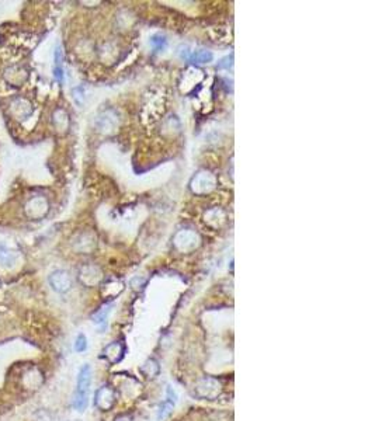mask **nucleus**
Wrapping results in <instances>:
<instances>
[{
  "mask_svg": "<svg viewBox=\"0 0 375 421\" xmlns=\"http://www.w3.org/2000/svg\"><path fill=\"white\" fill-rule=\"evenodd\" d=\"M53 75H55V79H56L59 83H63V66H62L61 47H58L56 51H55V68H53Z\"/></svg>",
  "mask_w": 375,
  "mask_h": 421,
  "instance_id": "obj_15",
  "label": "nucleus"
},
{
  "mask_svg": "<svg viewBox=\"0 0 375 421\" xmlns=\"http://www.w3.org/2000/svg\"><path fill=\"white\" fill-rule=\"evenodd\" d=\"M86 348H88V338H86V335L79 334L76 337V341H75V350L78 353H83Z\"/></svg>",
  "mask_w": 375,
  "mask_h": 421,
  "instance_id": "obj_19",
  "label": "nucleus"
},
{
  "mask_svg": "<svg viewBox=\"0 0 375 421\" xmlns=\"http://www.w3.org/2000/svg\"><path fill=\"white\" fill-rule=\"evenodd\" d=\"M16 263V253L6 247H0V266L11 267Z\"/></svg>",
  "mask_w": 375,
  "mask_h": 421,
  "instance_id": "obj_16",
  "label": "nucleus"
},
{
  "mask_svg": "<svg viewBox=\"0 0 375 421\" xmlns=\"http://www.w3.org/2000/svg\"><path fill=\"white\" fill-rule=\"evenodd\" d=\"M117 402V392L110 385H103L98 387L94 396V404L98 410L101 412H110Z\"/></svg>",
  "mask_w": 375,
  "mask_h": 421,
  "instance_id": "obj_6",
  "label": "nucleus"
},
{
  "mask_svg": "<svg viewBox=\"0 0 375 421\" xmlns=\"http://www.w3.org/2000/svg\"><path fill=\"white\" fill-rule=\"evenodd\" d=\"M214 59V53L211 51H192L190 52V56L188 59L190 62H194V63H208L211 60Z\"/></svg>",
  "mask_w": 375,
  "mask_h": 421,
  "instance_id": "obj_14",
  "label": "nucleus"
},
{
  "mask_svg": "<svg viewBox=\"0 0 375 421\" xmlns=\"http://www.w3.org/2000/svg\"><path fill=\"white\" fill-rule=\"evenodd\" d=\"M90 383H92V368L90 365H83L82 370L79 371L78 387L73 397V407L78 412H83L88 407Z\"/></svg>",
  "mask_w": 375,
  "mask_h": 421,
  "instance_id": "obj_1",
  "label": "nucleus"
},
{
  "mask_svg": "<svg viewBox=\"0 0 375 421\" xmlns=\"http://www.w3.org/2000/svg\"><path fill=\"white\" fill-rule=\"evenodd\" d=\"M52 125L58 132H66L69 128V115L62 108H56L52 112Z\"/></svg>",
  "mask_w": 375,
  "mask_h": 421,
  "instance_id": "obj_11",
  "label": "nucleus"
},
{
  "mask_svg": "<svg viewBox=\"0 0 375 421\" xmlns=\"http://www.w3.org/2000/svg\"><path fill=\"white\" fill-rule=\"evenodd\" d=\"M28 76H30V73H28L26 66L17 65V63L9 65L3 70V79L11 87H21L23 85H26Z\"/></svg>",
  "mask_w": 375,
  "mask_h": 421,
  "instance_id": "obj_5",
  "label": "nucleus"
},
{
  "mask_svg": "<svg viewBox=\"0 0 375 421\" xmlns=\"http://www.w3.org/2000/svg\"><path fill=\"white\" fill-rule=\"evenodd\" d=\"M111 310V303H107L104 306H101L100 309L97 310L96 313L93 315V322L96 325H100V323H105V320L108 318V313Z\"/></svg>",
  "mask_w": 375,
  "mask_h": 421,
  "instance_id": "obj_18",
  "label": "nucleus"
},
{
  "mask_svg": "<svg viewBox=\"0 0 375 421\" xmlns=\"http://www.w3.org/2000/svg\"><path fill=\"white\" fill-rule=\"evenodd\" d=\"M176 400H177V396H176L175 390H173L172 387H167V397H166L165 402L160 404V407H159V414H157L159 420L167 419V417L172 414L173 407H175L176 404Z\"/></svg>",
  "mask_w": 375,
  "mask_h": 421,
  "instance_id": "obj_10",
  "label": "nucleus"
},
{
  "mask_svg": "<svg viewBox=\"0 0 375 421\" xmlns=\"http://www.w3.org/2000/svg\"><path fill=\"white\" fill-rule=\"evenodd\" d=\"M23 211L28 219H43L49 212V202L44 195H34L27 199Z\"/></svg>",
  "mask_w": 375,
  "mask_h": 421,
  "instance_id": "obj_3",
  "label": "nucleus"
},
{
  "mask_svg": "<svg viewBox=\"0 0 375 421\" xmlns=\"http://www.w3.org/2000/svg\"><path fill=\"white\" fill-rule=\"evenodd\" d=\"M72 277L68 271L65 270H56L52 274L49 275V285L52 286L53 291L59 293H65L72 288Z\"/></svg>",
  "mask_w": 375,
  "mask_h": 421,
  "instance_id": "obj_7",
  "label": "nucleus"
},
{
  "mask_svg": "<svg viewBox=\"0 0 375 421\" xmlns=\"http://www.w3.org/2000/svg\"><path fill=\"white\" fill-rule=\"evenodd\" d=\"M149 44H150V47L156 52L163 51V49H166V47H167V38L162 34H153L149 38Z\"/></svg>",
  "mask_w": 375,
  "mask_h": 421,
  "instance_id": "obj_17",
  "label": "nucleus"
},
{
  "mask_svg": "<svg viewBox=\"0 0 375 421\" xmlns=\"http://www.w3.org/2000/svg\"><path fill=\"white\" fill-rule=\"evenodd\" d=\"M103 275H101V271L100 268L96 266H92V264H88V266H83L80 270H79V280L80 282L86 286H94V285L100 284Z\"/></svg>",
  "mask_w": 375,
  "mask_h": 421,
  "instance_id": "obj_8",
  "label": "nucleus"
},
{
  "mask_svg": "<svg viewBox=\"0 0 375 421\" xmlns=\"http://www.w3.org/2000/svg\"><path fill=\"white\" fill-rule=\"evenodd\" d=\"M232 59H234V58H232V56H231V58H229V56H227V58H224V59L221 60V62H219L218 65H217V68L218 69H222V68H231V66H232Z\"/></svg>",
  "mask_w": 375,
  "mask_h": 421,
  "instance_id": "obj_20",
  "label": "nucleus"
},
{
  "mask_svg": "<svg viewBox=\"0 0 375 421\" xmlns=\"http://www.w3.org/2000/svg\"><path fill=\"white\" fill-rule=\"evenodd\" d=\"M34 112V105L33 103L23 95L14 97L9 104V114L16 121H26L30 118Z\"/></svg>",
  "mask_w": 375,
  "mask_h": 421,
  "instance_id": "obj_4",
  "label": "nucleus"
},
{
  "mask_svg": "<svg viewBox=\"0 0 375 421\" xmlns=\"http://www.w3.org/2000/svg\"><path fill=\"white\" fill-rule=\"evenodd\" d=\"M141 374L146 379H155L160 374V365L155 358H148L140 368Z\"/></svg>",
  "mask_w": 375,
  "mask_h": 421,
  "instance_id": "obj_12",
  "label": "nucleus"
},
{
  "mask_svg": "<svg viewBox=\"0 0 375 421\" xmlns=\"http://www.w3.org/2000/svg\"><path fill=\"white\" fill-rule=\"evenodd\" d=\"M114 421H135V420H134V417H132L131 414H120V416H117V417L114 419Z\"/></svg>",
  "mask_w": 375,
  "mask_h": 421,
  "instance_id": "obj_21",
  "label": "nucleus"
},
{
  "mask_svg": "<svg viewBox=\"0 0 375 421\" xmlns=\"http://www.w3.org/2000/svg\"><path fill=\"white\" fill-rule=\"evenodd\" d=\"M124 355H125V344L122 341L110 343L108 345H105L103 353H101V357L111 365L118 364L124 358Z\"/></svg>",
  "mask_w": 375,
  "mask_h": 421,
  "instance_id": "obj_9",
  "label": "nucleus"
},
{
  "mask_svg": "<svg viewBox=\"0 0 375 421\" xmlns=\"http://www.w3.org/2000/svg\"><path fill=\"white\" fill-rule=\"evenodd\" d=\"M93 246H94V239L88 233L79 234L78 237L73 240V247L78 251H83L85 253V251L93 249Z\"/></svg>",
  "mask_w": 375,
  "mask_h": 421,
  "instance_id": "obj_13",
  "label": "nucleus"
},
{
  "mask_svg": "<svg viewBox=\"0 0 375 421\" xmlns=\"http://www.w3.org/2000/svg\"><path fill=\"white\" fill-rule=\"evenodd\" d=\"M224 392V386L218 378L202 376L194 385V395L202 400H215Z\"/></svg>",
  "mask_w": 375,
  "mask_h": 421,
  "instance_id": "obj_2",
  "label": "nucleus"
}]
</instances>
